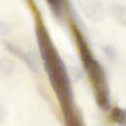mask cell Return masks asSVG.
<instances>
[{
	"label": "cell",
	"mask_w": 126,
	"mask_h": 126,
	"mask_svg": "<svg viewBox=\"0 0 126 126\" xmlns=\"http://www.w3.org/2000/svg\"><path fill=\"white\" fill-rule=\"evenodd\" d=\"M35 35L45 72L63 113L72 111L74 110V94L65 63L51 40L47 30L41 23L36 24Z\"/></svg>",
	"instance_id": "obj_1"
},
{
	"label": "cell",
	"mask_w": 126,
	"mask_h": 126,
	"mask_svg": "<svg viewBox=\"0 0 126 126\" xmlns=\"http://www.w3.org/2000/svg\"><path fill=\"white\" fill-rule=\"evenodd\" d=\"M73 32L78 46L80 59L91 82L95 102L102 110H108L111 106V97L105 71L99 61L94 57L92 49L77 26L73 27Z\"/></svg>",
	"instance_id": "obj_2"
},
{
	"label": "cell",
	"mask_w": 126,
	"mask_h": 126,
	"mask_svg": "<svg viewBox=\"0 0 126 126\" xmlns=\"http://www.w3.org/2000/svg\"><path fill=\"white\" fill-rule=\"evenodd\" d=\"M83 13L94 22H100L104 18V8L100 0H76Z\"/></svg>",
	"instance_id": "obj_3"
},
{
	"label": "cell",
	"mask_w": 126,
	"mask_h": 126,
	"mask_svg": "<svg viewBox=\"0 0 126 126\" xmlns=\"http://www.w3.org/2000/svg\"><path fill=\"white\" fill-rule=\"evenodd\" d=\"M3 44L5 46V48L12 54H14L15 56H17L19 59H21L32 72H36L38 69V64L36 59L34 58V55L32 52L23 50L22 48H20L19 46L8 42V41H3Z\"/></svg>",
	"instance_id": "obj_4"
},
{
	"label": "cell",
	"mask_w": 126,
	"mask_h": 126,
	"mask_svg": "<svg viewBox=\"0 0 126 126\" xmlns=\"http://www.w3.org/2000/svg\"><path fill=\"white\" fill-rule=\"evenodd\" d=\"M110 12L115 20L126 28V6L119 3H113L110 5Z\"/></svg>",
	"instance_id": "obj_5"
},
{
	"label": "cell",
	"mask_w": 126,
	"mask_h": 126,
	"mask_svg": "<svg viewBox=\"0 0 126 126\" xmlns=\"http://www.w3.org/2000/svg\"><path fill=\"white\" fill-rule=\"evenodd\" d=\"M110 117L112 121L120 126H126V108L114 107L111 110Z\"/></svg>",
	"instance_id": "obj_6"
},
{
	"label": "cell",
	"mask_w": 126,
	"mask_h": 126,
	"mask_svg": "<svg viewBox=\"0 0 126 126\" xmlns=\"http://www.w3.org/2000/svg\"><path fill=\"white\" fill-rule=\"evenodd\" d=\"M47 5L49 6L50 10L52 11L53 15L58 19L61 20L63 18V11H64V1L63 0H45Z\"/></svg>",
	"instance_id": "obj_7"
},
{
	"label": "cell",
	"mask_w": 126,
	"mask_h": 126,
	"mask_svg": "<svg viewBox=\"0 0 126 126\" xmlns=\"http://www.w3.org/2000/svg\"><path fill=\"white\" fill-rule=\"evenodd\" d=\"M14 67L12 62L7 58H1L0 59V72L5 75H11L13 73Z\"/></svg>",
	"instance_id": "obj_8"
},
{
	"label": "cell",
	"mask_w": 126,
	"mask_h": 126,
	"mask_svg": "<svg viewBox=\"0 0 126 126\" xmlns=\"http://www.w3.org/2000/svg\"><path fill=\"white\" fill-rule=\"evenodd\" d=\"M65 120H66V126H83L82 123L79 121V119L76 117L74 110L64 113Z\"/></svg>",
	"instance_id": "obj_9"
},
{
	"label": "cell",
	"mask_w": 126,
	"mask_h": 126,
	"mask_svg": "<svg viewBox=\"0 0 126 126\" xmlns=\"http://www.w3.org/2000/svg\"><path fill=\"white\" fill-rule=\"evenodd\" d=\"M103 53L104 55L106 56V58L109 60V61H116L117 59V51L115 49V47L113 45H110V44H106L103 46Z\"/></svg>",
	"instance_id": "obj_10"
},
{
	"label": "cell",
	"mask_w": 126,
	"mask_h": 126,
	"mask_svg": "<svg viewBox=\"0 0 126 126\" xmlns=\"http://www.w3.org/2000/svg\"><path fill=\"white\" fill-rule=\"evenodd\" d=\"M11 31L10 26L0 19V35H6Z\"/></svg>",
	"instance_id": "obj_11"
},
{
	"label": "cell",
	"mask_w": 126,
	"mask_h": 126,
	"mask_svg": "<svg viewBox=\"0 0 126 126\" xmlns=\"http://www.w3.org/2000/svg\"><path fill=\"white\" fill-rule=\"evenodd\" d=\"M3 116H4V112H3V109L0 107V121L3 119Z\"/></svg>",
	"instance_id": "obj_12"
}]
</instances>
